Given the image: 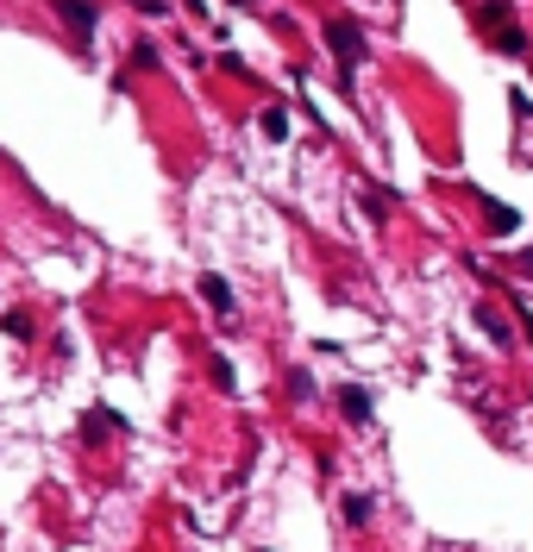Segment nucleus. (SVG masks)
<instances>
[{"label":"nucleus","mask_w":533,"mask_h":552,"mask_svg":"<svg viewBox=\"0 0 533 552\" xmlns=\"http://www.w3.org/2000/svg\"><path fill=\"white\" fill-rule=\"evenodd\" d=\"M326 44H332V57H339V69H358V57H364V32H358L352 19H332V26H326Z\"/></svg>","instance_id":"1"},{"label":"nucleus","mask_w":533,"mask_h":552,"mask_svg":"<svg viewBox=\"0 0 533 552\" xmlns=\"http://www.w3.org/2000/svg\"><path fill=\"white\" fill-rule=\"evenodd\" d=\"M57 19L70 26L82 44H88V38H95V19H101V7H95V0H57Z\"/></svg>","instance_id":"2"},{"label":"nucleus","mask_w":533,"mask_h":552,"mask_svg":"<svg viewBox=\"0 0 533 552\" xmlns=\"http://www.w3.org/2000/svg\"><path fill=\"white\" fill-rule=\"evenodd\" d=\"M484 214H490V233H496V239H508V233L521 226L514 207H502V201H490V195H484Z\"/></svg>","instance_id":"3"},{"label":"nucleus","mask_w":533,"mask_h":552,"mask_svg":"<svg viewBox=\"0 0 533 552\" xmlns=\"http://www.w3.org/2000/svg\"><path fill=\"white\" fill-rule=\"evenodd\" d=\"M339 402H346V414H352V421H358V427L370 421V395H364V389H346Z\"/></svg>","instance_id":"4"},{"label":"nucleus","mask_w":533,"mask_h":552,"mask_svg":"<svg viewBox=\"0 0 533 552\" xmlns=\"http://www.w3.org/2000/svg\"><path fill=\"white\" fill-rule=\"evenodd\" d=\"M202 295H208V302H214L220 314H232V289L220 283V276H208V283H202Z\"/></svg>","instance_id":"5"},{"label":"nucleus","mask_w":533,"mask_h":552,"mask_svg":"<svg viewBox=\"0 0 533 552\" xmlns=\"http://www.w3.org/2000/svg\"><path fill=\"white\" fill-rule=\"evenodd\" d=\"M263 138H289V113H283V107L263 113Z\"/></svg>","instance_id":"6"},{"label":"nucleus","mask_w":533,"mask_h":552,"mask_svg":"<svg viewBox=\"0 0 533 552\" xmlns=\"http://www.w3.org/2000/svg\"><path fill=\"white\" fill-rule=\"evenodd\" d=\"M346 521L364 527V521H370V496H346Z\"/></svg>","instance_id":"7"},{"label":"nucleus","mask_w":533,"mask_h":552,"mask_svg":"<svg viewBox=\"0 0 533 552\" xmlns=\"http://www.w3.org/2000/svg\"><path fill=\"white\" fill-rule=\"evenodd\" d=\"M132 7H139V13H164V7H170V0H132Z\"/></svg>","instance_id":"8"}]
</instances>
